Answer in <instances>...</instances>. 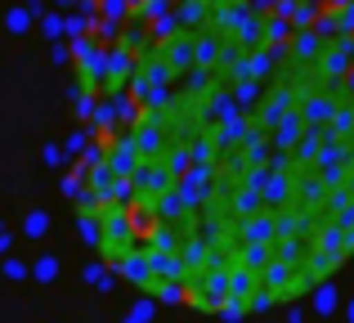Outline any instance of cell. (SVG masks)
I'll return each mask as SVG.
<instances>
[{
	"mask_svg": "<svg viewBox=\"0 0 354 323\" xmlns=\"http://www.w3.org/2000/svg\"><path fill=\"white\" fill-rule=\"evenodd\" d=\"M59 198L130 297L251 323L354 270V0H63Z\"/></svg>",
	"mask_w": 354,
	"mask_h": 323,
	"instance_id": "1",
	"label": "cell"
}]
</instances>
